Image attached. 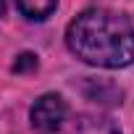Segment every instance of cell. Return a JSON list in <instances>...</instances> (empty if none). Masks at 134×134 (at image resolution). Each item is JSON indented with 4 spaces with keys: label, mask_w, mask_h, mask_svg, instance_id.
I'll return each instance as SVG.
<instances>
[{
    "label": "cell",
    "mask_w": 134,
    "mask_h": 134,
    "mask_svg": "<svg viewBox=\"0 0 134 134\" xmlns=\"http://www.w3.org/2000/svg\"><path fill=\"white\" fill-rule=\"evenodd\" d=\"M76 58L100 69H121L134 60V24L113 11L90 8L79 13L66 32Z\"/></svg>",
    "instance_id": "6da1fadb"
},
{
    "label": "cell",
    "mask_w": 134,
    "mask_h": 134,
    "mask_svg": "<svg viewBox=\"0 0 134 134\" xmlns=\"http://www.w3.org/2000/svg\"><path fill=\"white\" fill-rule=\"evenodd\" d=\"M32 126L42 134H53L60 129L63 118H66V103L60 95H42L40 100H34L32 105Z\"/></svg>",
    "instance_id": "7a4b0ae2"
},
{
    "label": "cell",
    "mask_w": 134,
    "mask_h": 134,
    "mask_svg": "<svg viewBox=\"0 0 134 134\" xmlns=\"http://www.w3.org/2000/svg\"><path fill=\"white\" fill-rule=\"evenodd\" d=\"M3 11H5V0H0V16H3Z\"/></svg>",
    "instance_id": "277c9868"
},
{
    "label": "cell",
    "mask_w": 134,
    "mask_h": 134,
    "mask_svg": "<svg viewBox=\"0 0 134 134\" xmlns=\"http://www.w3.org/2000/svg\"><path fill=\"white\" fill-rule=\"evenodd\" d=\"M19 3V11L26 16V19H34V21H42L47 19L55 5H58V0H16Z\"/></svg>",
    "instance_id": "3957f363"
}]
</instances>
